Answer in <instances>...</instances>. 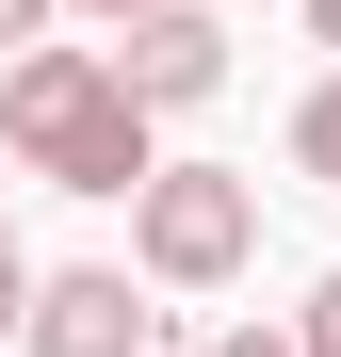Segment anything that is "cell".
<instances>
[{
  "label": "cell",
  "instance_id": "cell-2",
  "mask_svg": "<svg viewBox=\"0 0 341 357\" xmlns=\"http://www.w3.org/2000/svg\"><path fill=\"white\" fill-rule=\"evenodd\" d=\"M260 260V178L244 162H162L130 195V276L146 292H227Z\"/></svg>",
  "mask_w": 341,
  "mask_h": 357
},
{
  "label": "cell",
  "instance_id": "cell-1",
  "mask_svg": "<svg viewBox=\"0 0 341 357\" xmlns=\"http://www.w3.org/2000/svg\"><path fill=\"white\" fill-rule=\"evenodd\" d=\"M0 146L49 195H146L162 178V114L114 82V49H17L0 66Z\"/></svg>",
  "mask_w": 341,
  "mask_h": 357
},
{
  "label": "cell",
  "instance_id": "cell-3",
  "mask_svg": "<svg viewBox=\"0 0 341 357\" xmlns=\"http://www.w3.org/2000/svg\"><path fill=\"white\" fill-rule=\"evenodd\" d=\"M146 341H162V309H146L130 260H66V276H33L17 357H146Z\"/></svg>",
  "mask_w": 341,
  "mask_h": 357
},
{
  "label": "cell",
  "instance_id": "cell-9",
  "mask_svg": "<svg viewBox=\"0 0 341 357\" xmlns=\"http://www.w3.org/2000/svg\"><path fill=\"white\" fill-rule=\"evenodd\" d=\"M49 17H66V0H0V49H49Z\"/></svg>",
  "mask_w": 341,
  "mask_h": 357
},
{
  "label": "cell",
  "instance_id": "cell-11",
  "mask_svg": "<svg viewBox=\"0 0 341 357\" xmlns=\"http://www.w3.org/2000/svg\"><path fill=\"white\" fill-rule=\"evenodd\" d=\"M309 49H341V0H309Z\"/></svg>",
  "mask_w": 341,
  "mask_h": 357
},
{
  "label": "cell",
  "instance_id": "cell-6",
  "mask_svg": "<svg viewBox=\"0 0 341 357\" xmlns=\"http://www.w3.org/2000/svg\"><path fill=\"white\" fill-rule=\"evenodd\" d=\"M33 325V260H17V211H0V341Z\"/></svg>",
  "mask_w": 341,
  "mask_h": 357
},
{
  "label": "cell",
  "instance_id": "cell-7",
  "mask_svg": "<svg viewBox=\"0 0 341 357\" xmlns=\"http://www.w3.org/2000/svg\"><path fill=\"white\" fill-rule=\"evenodd\" d=\"M195 357H309V341H293V325H211Z\"/></svg>",
  "mask_w": 341,
  "mask_h": 357
},
{
  "label": "cell",
  "instance_id": "cell-4",
  "mask_svg": "<svg viewBox=\"0 0 341 357\" xmlns=\"http://www.w3.org/2000/svg\"><path fill=\"white\" fill-rule=\"evenodd\" d=\"M114 82H130L146 114H195V98H227V17H211V0H162V17H130Z\"/></svg>",
  "mask_w": 341,
  "mask_h": 357
},
{
  "label": "cell",
  "instance_id": "cell-5",
  "mask_svg": "<svg viewBox=\"0 0 341 357\" xmlns=\"http://www.w3.org/2000/svg\"><path fill=\"white\" fill-rule=\"evenodd\" d=\"M293 162H309V178H341V66L293 98Z\"/></svg>",
  "mask_w": 341,
  "mask_h": 357
},
{
  "label": "cell",
  "instance_id": "cell-8",
  "mask_svg": "<svg viewBox=\"0 0 341 357\" xmlns=\"http://www.w3.org/2000/svg\"><path fill=\"white\" fill-rule=\"evenodd\" d=\"M293 341H309V357H341V276H309V309H293Z\"/></svg>",
  "mask_w": 341,
  "mask_h": 357
},
{
  "label": "cell",
  "instance_id": "cell-10",
  "mask_svg": "<svg viewBox=\"0 0 341 357\" xmlns=\"http://www.w3.org/2000/svg\"><path fill=\"white\" fill-rule=\"evenodd\" d=\"M66 17H114V33H130V17H162V0H66Z\"/></svg>",
  "mask_w": 341,
  "mask_h": 357
}]
</instances>
